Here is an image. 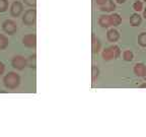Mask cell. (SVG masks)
I'll return each instance as SVG.
<instances>
[{
  "instance_id": "4316f807",
  "label": "cell",
  "mask_w": 146,
  "mask_h": 137,
  "mask_svg": "<svg viewBox=\"0 0 146 137\" xmlns=\"http://www.w3.org/2000/svg\"><path fill=\"white\" fill-rule=\"evenodd\" d=\"M140 88H146V83H142V84L139 85Z\"/></svg>"
},
{
  "instance_id": "603a6c76",
  "label": "cell",
  "mask_w": 146,
  "mask_h": 137,
  "mask_svg": "<svg viewBox=\"0 0 146 137\" xmlns=\"http://www.w3.org/2000/svg\"><path fill=\"white\" fill-rule=\"evenodd\" d=\"M25 5L30 7H36V0H23Z\"/></svg>"
},
{
  "instance_id": "30bf717a",
  "label": "cell",
  "mask_w": 146,
  "mask_h": 137,
  "mask_svg": "<svg viewBox=\"0 0 146 137\" xmlns=\"http://www.w3.org/2000/svg\"><path fill=\"white\" fill-rule=\"evenodd\" d=\"M110 21H111V25L118 27L122 23V17L118 13H112L110 15Z\"/></svg>"
},
{
  "instance_id": "7c38bea8",
  "label": "cell",
  "mask_w": 146,
  "mask_h": 137,
  "mask_svg": "<svg viewBox=\"0 0 146 137\" xmlns=\"http://www.w3.org/2000/svg\"><path fill=\"white\" fill-rule=\"evenodd\" d=\"M146 70V66L143 63H137L134 66V73L137 76H143Z\"/></svg>"
},
{
  "instance_id": "83f0119b",
  "label": "cell",
  "mask_w": 146,
  "mask_h": 137,
  "mask_svg": "<svg viewBox=\"0 0 146 137\" xmlns=\"http://www.w3.org/2000/svg\"><path fill=\"white\" fill-rule=\"evenodd\" d=\"M143 16H144V18L146 19V8L144 9V11H143Z\"/></svg>"
},
{
  "instance_id": "8992f818",
  "label": "cell",
  "mask_w": 146,
  "mask_h": 137,
  "mask_svg": "<svg viewBox=\"0 0 146 137\" xmlns=\"http://www.w3.org/2000/svg\"><path fill=\"white\" fill-rule=\"evenodd\" d=\"M23 45L27 48H36V35L35 34H29L25 35L23 38Z\"/></svg>"
},
{
  "instance_id": "f1b7e54d",
  "label": "cell",
  "mask_w": 146,
  "mask_h": 137,
  "mask_svg": "<svg viewBox=\"0 0 146 137\" xmlns=\"http://www.w3.org/2000/svg\"><path fill=\"white\" fill-rule=\"evenodd\" d=\"M143 77H144V79L146 80V70H145V73H144V75H143Z\"/></svg>"
},
{
  "instance_id": "ffe728a7",
  "label": "cell",
  "mask_w": 146,
  "mask_h": 137,
  "mask_svg": "<svg viewBox=\"0 0 146 137\" xmlns=\"http://www.w3.org/2000/svg\"><path fill=\"white\" fill-rule=\"evenodd\" d=\"M8 0H0V12H5L8 9Z\"/></svg>"
},
{
  "instance_id": "5b68a950",
  "label": "cell",
  "mask_w": 146,
  "mask_h": 137,
  "mask_svg": "<svg viewBox=\"0 0 146 137\" xmlns=\"http://www.w3.org/2000/svg\"><path fill=\"white\" fill-rule=\"evenodd\" d=\"M10 14L12 17H19L23 11V4L21 1H14L10 5Z\"/></svg>"
},
{
  "instance_id": "9c48e42d",
  "label": "cell",
  "mask_w": 146,
  "mask_h": 137,
  "mask_svg": "<svg viewBox=\"0 0 146 137\" xmlns=\"http://www.w3.org/2000/svg\"><path fill=\"white\" fill-rule=\"evenodd\" d=\"M116 9V4L114 3L113 0H108L107 3L104 4L103 6H100V10L105 12H112Z\"/></svg>"
},
{
  "instance_id": "44dd1931",
  "label": "cell",
  "mask_w": 146,
  "mask_h": 137,
  "mask_svg": "<svg viewBox=\"0 0 146 137\" xmlns=\"http://www.w3.org/2000/svg\"><path fill=\"white\" fill-rule=\"evenodd\" d=\"M113 50V52H114V56H115V59H118L120 56H121V50H120V47L117 45H114L111 47Z\"/></svg>"
},
{
  "instance_id": "3957f363",
  "label": "cell",
  "mask_w": 146,
  "mask_h": 137,
  "mask_svg": "<svg viewBox=\"0 0 146 137\" xmlns=\"http://www.w3.org/2000/svg\"><path fill=\"white\" fill-rule=\"evenodd\" d=\"M36 21V9H27L23 15V23L27 27L34 25Z\"/></svg>"
},
{
  "instance_id": "8fae6325",
  "label": "cell",
  "mask_w": 146,
  "mask_h": 137,
  "mask_svg": "<svg viewBox=\"0 0 146 137\" xmlns=\"http://www.w3.org/2000/svg\"><path fill=\"white\" fill-rule=\"evenodd\" d=\"M102 56H103V59L105 60V61H110V60L115 59L114 52H113V50H112L111 47L106 48L105 50L103 51V53H102Z\"/></svg>"
},
{
  "instance_id": "4fadbf2b",
  "label": "cell",
  "mask_w": 146,
  "mask_h": 137,
  "mask_svg": "<svg viewBox=\"0 0 146 137\" xmlns=\"http://www.w3.org/2000/svg\"><path fill=\"white\" fill-rule=\"evenodd\" d=\"M142 23V17L138 13H133L130 17V23L132 27H139Z\"/></svg>"
},
{
  "instance_id": "277c9868",
  "label": "cell",
  "mask_w": 146,
  "mask_h": 137,
  "mask_svg": "<svg viewBox=\"0 0 146 137\" xmlns=\"http://www.w3.org/2000/svg\"><path fill=\"white\" fill-rule=\"evenodd\" d=\"M2 30L8 36H12L17 31V25L13 19H6L2 23Z\"/></svg>"
},
{
  "instance_id": "d6986e66",
  "label": "cell",
  "mask_w": 146,
  "mask_h": 137,
  "mask_svg": "<svg viewBox=\"0 0 146 137\" xmlns=\"http://www.w3.org/2000/svg\"><path fill=\"white\" fill-rule=\"evenodd\" d=\"M123 58H124V60H125V61L130 62V61H132L133 58H134V55H133V53L131 52V51L127 50V51H125V52L123 53Z\"/></svg>"
},
{
  "instance_id": "e0dca14e",
  "label": "cell",
  "mask_w": 146,
  "mask_h": 137,
  "mask_svg": "<svg viewBox=\"0 0 146 137\" xmlns=\"http://www.w3.org/2000/svg\"><path fill=\"white\" fill-rule=\"evenodd\" d=\"M98 75H100V69L96 65H94L91 68V79H92V81H94L98 77Z\"/></svg>"
},
{
  "instance_id": "2e32d148",
  "label": "cell",
  "mask_w": 146,
  "mask_h": 137,
  "mask_svg": "<svg viewBox=\"0 0 146 137\" xmlns=\"http://www.w3.org/2000/svg\"><path fill=\"white\" fill-rule=\"evenodd\" d=\"M27 67L30 68L35 69L36 67V55L33 54L31 55L30 57L27 58Z\"/></svg>"
},
{
  "instance_id": "52a82bcc",
  "label": "cell",
  "mask_w": 146,
  "mask_h": 137,
  "mask_svg": "<svg viewBox=\"0 0 146 137\" xmlns=\"http://www.w3.org/2000/svg\"><path fill=\"white\" fill-rule=\"evenodd\" d=\"M107 39L109 42L115 43V42H117L120 39V33L117 30H115V29H111V30H109L107 33Z\"/></svg>"
},
{
  "instance_id": "7402d4cb",
  "label": "cell",
  "mask_w": 146,
  "mask_h": 137,
  "mask_svg": "<svg viewBox=\"0 0 146 137\" xmlns=\"http://www.w3.org/2000/svg\"><path fill=\"white\" fill-rule=\"evenodd\" d=\"M133 9L137 12L143 10V3H142L141 1H136V2H134V4H133Z\"/></svg>"
},
{
  "instance_id": "ac0fdd59",
  "label": "cell",
  "mask_w": 146,
  "mask_h": 137,
  "mask_svg": "<svg viewBox=\"0 0 146 137\" xmlns=\"http://www.w3.org/2000/svg\"><path fill=\"white\" fill-rule=\"evenodd\" d=\"M138 44L141 47H146V33H142L138 36Z\"/></svg>"
},
{
  "instance_id": "ba28073f",
  "label": "cell",
  "mask_w": 146,
  "mask_h": 137,
  "mask_svg": "<svg viewBox=\"0 0 146 137\" xmlns=\"http://www.w3.org/2000/svg\"><path fill=\"white\" fill-rule=\"evenodd\" d=\"M91 48H92V53L94 54H98L100 50V42L94 34H92L91 37Z\"/></svg>"
},
{
  "instance_id": "484cf974",
  "label": "cell",
  "mask_w": 146,
  "mask_h": 137,
  "mask_svg": "<svg viewBox=\"0 0 146 137\" xmlns=\"http://www.w3.org/2000/svg\"><path fill=\"white\" fill-rule=\"evenodd\" d=\"M116 1L118 3H120V4H123V3L126 2V0H116Z\"/></svg>"
},
{
  "instance_id": "f546056e",
  "label": "cell",
  "mask_w": 146,
  "mask_h": 137,
  "mask_svg": "<svg viewBox=\"0 0 146 137\" xmlns=\"http://www.w3.org/2000/svg\"><path fill=\"white\" fill-rule=\"evenodd\" d=\"M143 1H145V2H146V0H143Z\"/></svg>"
},
{
  "instance_id": "7a4b0ae2",
  "label": "cell",
  "mask_w": 146,
  "mask_h": 137,
  "mask_svg": "<svg viewBox=\"0 0 146 137\" xmlns=\"http://www.w3.org/2000/svg\"><path fill=\"white\" fill-rule=\"evenodd\" d=\"M11 66L16 70H23L25 67H27V58H25L21 55H15L11 59Z\"/></svg>"
},
{
  "instance_id": "6da1fadb",
  "label": "cell",
  "mask_w": 146,
  "mask_h": 137,
  "mask_svg": "<svg viewBox=\"0 0 146 137\" xmlns=\"http://www.w3.org/2000/svg\"><path fill=\"white\" fill-rule=\"evenodd\" d=\"M3 84L8 89H15L21 84V76L16 72L10 71L3 77Z\"/></svg>"
},
{
  "instance_id": "5bb4252c",
  "label": "cell",
  "mask_w": 146,
  "mask_h": 137,
  "mask_svg": "<svg viewBox=\"0 0 146 137\" xmlns=\"http://www.w3.org/2000/svg\"><path fill=\"white\" fill-rule=\"evenodd\" d=\"M98 25L102 27H110L111 21H110V15H100L98 18Z\"/></svg>"
},
{
  "instance_id": "d4e9b609",
  "label": "cell",
  "mask_w": 146,
  "mask_h": 137,
  "mask_svg": "<svg viewBox=\"0 0 146 137\" xmlns=\"http://www.w3.org/2000/svg\"><path fill=\"white\" fill-rule=\"evenodd\" d=\"M108 0H96V2L98 5H100V6H103L104 4H106L107 3Z\"/></svg>"
},
{
  "instance_id": "9a60e30c",
  "label": "cell",
  "mask_w": 146,
  "mask_h": 137,
  "mask_svg": "<svg viewBox=\"0 0 146 137\" xmlns=\"http://www.w3.org/2000/svg\"><path fill=\"white\" fill-rule=\"evenodd\" d=\"M8 38L4 34H0V50H5L8 47Z\"/></svg>"
},
{
  "instance_id": "cb8c5ba5",
  "label": "cell",
  "mask_w": 146,
  "mask_h": 137,
  "mask_svg": "<svg viewBox=\"0 0 146 137\" xmlns=\"http://www.w3.org/2000/svg\"><path fill=\"white\" fill-rule=\"evenodd\" d=\"M5 72V65L3 62L0 61V76L2 75V74H4Z\"/></svg>"
}]
</instances>
